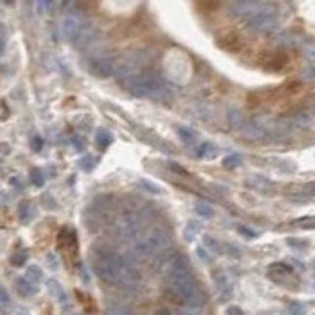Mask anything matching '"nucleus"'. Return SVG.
<instances>
[{
	"label": "nucleus",
	"instance_id": "6e6552de",
	"mask_svg": "<svg viewBox=\"0 0 315 315\" xmlns=\"http://www.w3.org/2000/svg\"><path fill=\"white\" fill-rule=\"evenodd\" d=\"M268 276L276 282H285L293 278V270L285 263H274L270 266Z\"/></svg>",
	"mask_w": 315,
	"mask_h": 315
},
{
	"label": "nucleus",
	"instance_id": "a878e982",
	"mask_svg": "<svg viewBox=\"0 0 315 315\" xmlns=\"http://www.w3.org/2000/svg\"><path fill=\"white\" fill-rule=\"evenodd\" d=\"M32 180H34V183L36 184V186H41L43 184V175H41V172L38 171V169H35V171H32Z\"/></svg>",
	"mask_w": 315,
	"mask_h": 315
},
{
	"label": "nucleus",
	"instance_id": "39448f33",
	"mask_svg": "<svg viewBox=\"0 0 315 315\" xmlns=\"http://www.w3.org/2000/svg\"><path fill=\"white\" fill-rule=\"evenodd\" d=\"M129 90L134 96H158L163 85L155 76H137L131 80Z\"/></svg>",
	"mask_w": 315,
	"mask_h": 315
},
{
	"label": "nucleus",
	"instance_id": "6ab92c4d",
	"mask_svg": "<svg viewBox=\"0 0 315 315\" xmlns=\"http://www.w3.org/2000/svg\"><path fill=\"white\" fill-rule=\"evenodd\" d=\"M196 211H197L200 216H204V217L213 216V208L210 207L208 204H204V202H200V204L196 205Z\"/></svg>",
	"mask_w": 315,
	"mask_h": 315
},
{
	"label": "nucleus",
	"instance_id": "5701e85b",
	"mask_svg": "<svg viewBox=\"0 0 315 315\" xmlns=\"http://www.w3.org/2000/svg\"><path fill=\"white\" fill-rule=\"evenodd\" d=\"M199 153H200V156H204V158H213L216 155V150H214V147H211V145L205 143L200 147Z\"/></svg>",
	"mask_w": 315,
	"mask_h": 315
},
{
	"label": "nucleus",
	"instance_id": "2f4dec72",
	"mask_svg": "<svg viewBox=\"0 0 315 315\" xmlns=\"http://www.w3.org/2000/svg\"><path fill=\"white\" fill-rule=\"evenodd\" d=\"M156 315H172V314L169 312L167 309H159V311L156 312Z\"/></svg>",
	"mask_w": 315,
	"mask_h": 315
},
{
	"label": "nucleus",
	"instance_id": "473e14b6",
	"mask_svg": "<svg viewBox=\"0 0 315 315\" xmlns=\"http://www.w3.org/2000/svg\"><path fill=\"white\" fill-rule=\"evenodd\" d=\"M110 315H128V314L125 311H114Z\"/></svg>",
	"mask_w": 315,
	"mask_h": 315
},
{
	"label": "nucleus",
	"instance_id": "bb28decb",
	"mask_svg": "<svg viewBox=\"0 0 315 315\" xmlns=\"http://www.w3.org/2000/svg\"><path fill=\"white\" fill-rule=\"evenodd\" d=\"M80 164H82V166L85 167V171H92V167H93V159L87 156V158L82 159V163H80ZM84 167H82V169H84Z\"/></svg>",
	"mask_w": 315,
	"mask_h": 315
},
{
	"label": "nucleus",
	"instance_id": "f03ea898",
	"mask_svg": "<svg viewBox=\"0 0 315 315\" xmlns=\"http://www.w3.org/2000/svg\"><path fill=\"white\" fill-rule=\"evenodd\" d=\"M125 258L109 251H100L93 257V268L106 284L118 285L120 273L125 265Z\"/></svg>",
	"mask_w": 315,
	"mask_h": 315
},
{
	"label": "nucleus",
	"instance_id": "423d86ee",
	"mask_svg": "<svg viewBox=\"0 0 315 315\" xmlns=\"http://www.w3.org/2000/svg\"><path fill=\"white\" fill-rule=\"evenodd\" d=\"M278 26V18L276 13H274L273 8H265L263 11H260L258 14H255L249 27H251L252 32L255 34H268V32L274 30Z\"/></svg>",
	"mask_w": 315,
	"mask_h": 315
},
{
	"label": "nucleus",
	"instance_id": "4be33fe9",
	"mask_svg": "<svg viewBox=\"0 0 315 315\" xmlns=\"http://www.w3.org/2000/svg\"><path fill=\"white\" fill-rule=\"evenodd\" d=\"M180 137L184 140V142H188L191 143L192 140H196V134H194L189 128H180V131H178Z\"/></svg>",
	"mask_w": 315,
	"mask_h": 315
},
{
	"label": "nucleus",
	"instance_id": "cd10ccee",
	"mask_svg": "<svg viewBox=\"0 0 315 315\" xmlns=\"http://www.w3.org/2000/svg\"><path fill=\"white\" fill-rule=\"evenodd\" d=\"M227 315H245V314L238 308V306H230V308L227 309Z\"/></svg>",
	"mask_w": 315,
	"mask_h": 315
},
{
	"label": "nucleus",
	"instance_id": "f8f14e48",
	"mask_svg": "<svg viewBox=\"0 0 315 315\" xmlns=\"http://www.w3.org/2000/svg\"><path fill=\"white\" fill-rule=\"evenodd\" d=\"M84 27V24L80 19H77L76 16H71L67 21H65V35L68 38H76L79 34V30Z\"/></svg>",
	"mask_w": 315,
	"mask_h": 315
},
{
	"label": "nucleus",
	"instance_id": "412c9836",
	"mask_svg": "<svg viewBox=\"0 0 315 315\" xmlns=\"http://www.w3.org/2000/svg\"><path fill=\"white\" fill-rule=\"evenodd\" d=\"M27 278L30 279V280H35V282H38L39 279L43 278V273H41V270L38 268V266H30V268L27 270Z\"/></svg>",
	"mask_w": 315,
	"mask_h": 315
},
{
	"label": "nucleus",
	"instance_id": "f704fd0d",
	"mask_svg": "<svg viewBox=\"0 0 315 315\" xmlns=\"http://www.w3.org/2000/svg\"><path fill=\"white\" fill-rule=\"evenodd\" d=\"M0 315H6V314H5V312H3L2 309H0Z\"/></svg>",
	"mask_w": 315,
	"mask_h": 315
},
{
	"label": "nucleus",
	"instance_id": "72a5a7b5",
	"mask_svg": "<svg viewBox=\"0 0 315 315\" xmlns=\"http://www.w3.org/2000/svg\"><path fill=\"white\" fill-rule=\"evenodd\" d=\"M35 147H36V148L41 147V140H39V139H35Z\"/></svg>",
	"mask_w": 315,
	"mask_h": 315
},
{
	"label": "nucleus",
	"instance_id": "f3484780",
	"mask_svg": "<svg viewBox=\"0 0 315 315\" xmlns=\"http://www.w3.org/2000/svg\"><path fill=\"white\" fill-rule=\"evenodd\" d=\"M229 115H230L229 120H230V126H232V128L241 129V128L245 126V118H243V115H241L238 110H232Z\"/></svg>",
	"mask_w": 315,
	"mask_h": 315
},
{
	"label": "nucleus",
	"instance_id": "0eeeda50",
	"mask_svg": "<svg viewBox=\"0 0 315 315\" xmlns=\"http://www.w3.org/2000/svg\"><path fill=\"white\" fill-rule=\"evenodd\" d=\"M217 46L224 49L225 52H230V54H238L241 49H243V38L240 36V34L237 32H227V34H224L222 36H219L217 39Z\"/></svg>",
	"mask_w": 315,
	"mask_h": 315
},
{
	"label": "nucleus",
	"instance_id": "2eb2a0df",
	"mask_svg": "<svg viewBox=\"0 0 315 315\" xmlns=\"http://www.w3.org/2000/svg\"><path fill=\"white\" fill-rule=\"evenodd\" d=\"M293 194L298 196H315V183H306L301 186H293L292 188Z\"/></svg>",
	"mask_w": 315,
	"mask_h": 315
},
{
	"label": "nucleus",
	"instance_id": "c756f323",
	"mask_svg": "<svg viewBox=\"0 0 315 315\" xmlns=\"http://www.w3.org/2000/svg\"><path fill=\"white\" fill-rule=\"evenodd\" d=\"M0 301H2V303H8V301H10V296H8V293L5 292L2 287H0Z\"/></svg>",
	"mask_w": 315,
	"mask_h": 315
},
{
	"label": "nucleus",
	"instance_id": "393cba45",
	"mask_svg": "<svg viewBox=\"0 0 315 315\" xmlns=\"http://www.w3.org/2000/svg\"><path fill=\"white\" fill-rule=\"evenodd\" d=\"M197 2L202 8H205V10H214L217 6V0H197Z\"/></svg>",
	"mask_w": 315,
	"mask_h": 315
},
{
	"label": "nucleus",
	"instance_id": "c85d7f7f",
	"mask_svg": "<svg viewBox=\"0 0 315 315\" xmlns=\"http://www.w3.org/2000/svg\"><path fill=\"white\" fill-rule=\"evenodd\" d=\"M303 312L304 311H303V308L300 304H293L292 308H290V314H292V315H301Z\"/></svg>",
	"mask_w": 315,
	"mask_h": 315
},
{
	"label": "nucleus",
	"instance_id": "9b49d317",
	"mask_svg": "<svg viewBox=\"0 0 315 315\" xmlns=\"http://www.w3.org/2000/svg\"><path fill=\"white\" fill-rule=\"evenodd\" d=\"M117 70V65L110 60H100L95 63V74H98L101 77H107L110 74H114Z\"/></svg>",
	"mask_w": 315,
	"mask_h": 315
},
{
	"label": "nucleus",
	"instance_id": "4468645a",
	"mask_svg": "<svg viewBox=\"0 0 315 315\" xmlns=\"http://www.w3.org/2000/svg\"><path fill=\"white\" fill-rule=\"evenodd\" d=\"M295 227H300L303 230H314L315 229V216H303L300 219H295L292 222Z\"/></svg>",
	"mask_w": 315,
	"mask_h": 315
},
{
	"label": "nucleus",
	"instance_id": "b1692460",
	"mask_svg": "<svg viewBox=\"0 0 315 315\" xmlns=\"http://www.w3.org/2000/svg\"><path fill=\"white\" fill-rule=\"evenodd\" d=\"M222 164H224L225 167H227V169H232V167H235V166L240 164V158L235 156V155H230V156H227V158L222 159Z\"/></svg>",
	"mask_w": 315,
	"mask_h": 315
},
{
	"label": "nucleus",
	"instance_id": "20e7f679",
	"mask_svg": "<svg viewBox=\"0 0 315 315\" xmlns=\"http://www.w3.org/2000/svg\"><path fill=\"white\" fill-rule=\"evenodd\" d=\"M142 237L145 240V243L148 246V251L150 254H164L169 247L172 245V240L171 235H169V232L163 227H159V225H155V227H151L145 232H140Z\"/></svg>",
	"mask_w": 315,
	"mask_h": 315
},
{
	"label": "nucleus",
	"instance_id": "dca6fc26",
	"mask_svg": "<svg viewBox=\"0 0 315 315\" xmlns=\"http://www.w3.org/2000/svg\"><path fill=\"white\" fill-rule=\"evenodd\" d=\"M16 287H18L19 293L24 295V296L34 295V287H32V284H30L29 280H26V279H18V282H16Z\"/></svg>",
	"mask_w": 315,
	"mask_h": 315
},
{
	"label": "nucleus",
	"instance_id": "7c9ffc66",
	"mask_svg": "<svg viewBox=\"0 0 315 315\" xmlns=\"http://www.w3.org/2000/svg\"><path fill=\"white\" fill-rule=\"evenodd\" d=\"M19 257L18 258H13V263L14 265H22L24 262H26V255H24V254H18Z\"/></svg>",
	"mask_w": 315,
	"mask_h": 315
},
{
	"label": "nucleus",
	"instance_id": "a211bd4d",
	"mask_svg": "<svg viewBox=\"0 0 315 315\" xmlns=\"http://www.w3.org/2000/svg\"><path fill=\"white\" fill-rule=\"evenodd\" d=\"M95 139H96V143H98L101 148H106L107 145L110 143V136H109V133L104 131V129H100V131L96 133Z\"/></svg>",
	"mask_w": 315,
	"mask_h": 315
},
{
	"label": "nucleus",
	"instance_id": "ddd939ff",
	"mask_svg": "<svg viewBox=\"0 0 315 315\" xmlns=\"http://www.w3.org/2000/svg\"><path fill=\"white\" fill-rule=\"evenodd\" d=\"M47 290H49V293L57 301H63L65 300V290L59 284V280H55V279H49V280H47Z\"/></svg>",
	"mask_w": 315,
	"mask_h": 315
},
{
	"label": "nucleus",
	"instance_id": "7ed1b4c3",
	"mask_svg": "<svg viewBox=\"0 0 315 315\" xmlns=\"http://www.w3.org/2000/svg\"><path fill=\"white\" fill-rule=\"evenodd\" d=\"M112 230L117 237L123 240H133V237L139 232V221L137 216L129 211V210H123L115 214L114 221H112Z\"/></svg>",
	"mask_w": 315,
	"mask_h": 315
},
{
	"label": "nucleus",
	"instance_id": "aec40b11",
	"mask_svg": "<svg viewBox=\"0 0 315 315\" xmlns=\"http://www.w3.org/2000/svg\"><path fill=\"white\" fill-rule=\"evenodd\" d=\"M282 59H279V55H270L268 59H265L263 60V65L265 67H270V68H279L280 65H282Z\"/></svg>",
	"mask_w": 315,
	"mask_h": 315
},
{
	"label": "nucleus",
	"instance_id": "1a4fd4ad",
	"mask_svg": "<svg viewBox=\"0 0 315 315\" xmlns=\"http://www.w3.org/2000/svg\"><path fill=\"white\" fill-rule=\"evenodd\" d=\"M246 184L251 189H255L258 192H263V194H270L274 191V186H273V183L268 180V178H265V176H260V175H251V176H247L246 178Z\"/></svg>",
	"mask_w": 315,
	"mask_h": 315
},
{
	"label": "nucleus",
	"instance_id": "9d476101",
	"mask_svg": "<svg viewBox=\"0 0 315 315\" xmlns=\"http://www.w3.org/2000/svg\"><path fill=\"white\" fill-rule=\"evenodd\" d=\"M241 129H243V136L247 137L249 140H265L266 137H268L265 129L257 125H246Z\"/></svg>",
	"mask_w": 315,
	"mask_h": 315
},
{
	"label": "nucleus",
	"instance_id": "f257e3e1",
	"mask_svg": "<svg viewBox=\"0 0 315 315\" xmlns=\"http://www.w3.org/2000/svg\"><path fill=\"white\" fill-rule=\"evenodd\" d=\"M163 271L167 278L169 288L171 293L175 296L176 301H181L188 304L191 309H200L204 304V296H202L200 290L197 288L196 280H194L192 274L189 271V266L183 257L174 255L167 258Z\"/></svg>",
	"mask_w": 315,
	"mask_h": 315
}]
</instances>
